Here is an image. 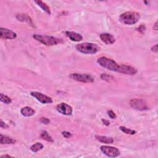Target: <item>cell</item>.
Returning <instances> with one entry per match:
<instances>
[{"mask_svg": "<svg viewBox=\"0 0 158 158\" xmlns=\"http://www.w3.org/2000/svg\"><path fill=\"white\" fill-rule=\"evenodd\" d=\"M33 38L36 40V41L43 43L46 46H54L58 44L64 43L63 39L54 37L48 35H40L38 34H34Z\"/></svg>", "mask_w": 158, "mask_h": 158, "instance_id": "1", "label": "cell"}, {"mask_svg": "<svg viewBox=\"0 0 158 158\" xmlns=\"http://www.w3.org/2000/svg\"><path fill=\"white\" fill-rule=\"evenodd\" d=\"M140 19V15L136 12H125L122 14L119 19L122 23L126 25H133L136 24Z\"/></svg>", "mask_w": 158, "mask_h": 158, "instance_id": "2", "label": "cell"}, {"mask_svg": "<svg viewBox=\"0 0 158 158\" xmlns=\"http://www.w3.org/2000/svg\"><path fill=\"white\" fill-rule=\"evenodd\" d=\"M76 49L79 52L87 54H95L100 51V47L96 44L88 42L78 44L76 46Z\"/></svg>", "mask_w": 158, "mask_h": 158, "instance_id": "3", "label": "cell"}, {"mask_svg": "<svg viewBox=\"0 0 158 158\" xmlns=\"http://www.w3.org/2000/svg\"><path fill=\"white\" fill-rule=\"evenodd\" d=\"M97 63L101 67L106 68L109 70L114 71L118 72L119 66L115 61L112 59L106 57H101L97 59Z\"/></svg>", "mask_w": 158, "mask_h": 158, "instance_id": "4", "label": "cell"}, {"mask_svg": "<svg viewBox=\"0 0 158 158\" xmlns=\"http://www.w3.org/2000/svg\"><path fill=\"white\" fill-rule=\"evenodd\" d=\"M70 78L73 79L74 81L83 82V83H93L94 81V78L89 75V74H78L74 73L70 75Z\"/></svg>", "mask_w": 158, "mask_h": 158, "instance_id": "5", "label": "cell"}, {"mask_svg": "<svg viewBox=\"0 0 158 158\" xmlns=\"http://www.w3.org/2000/svg\"><path fill=\"white\" fill-rule=\"evenodd\" d=\"M130 105L133 109L137 111H143L149 109L146 102L141 99H132L130 101Z\"/></svg>", "mask_w": 158, "mask_h": 158, "instance_id": "6", "label": "cell"}, {"mask_svg": "<svg viewBox=\"0 0 158 158\" xmlns=\"http://www.w3.org/2000/svg\"><path fill=\"white\" fill-rule=\"evenodd\" d=\"M100 149L104 154L109 157H117L121 154L120 150L115 147L110 146H101Z\"/></svg>", "mask_w": 158, "mask_h": 158, "instance_id": "7", "label": "cell"}, {"mask_svg": "<svg viewBox=\"0 0 158 158\" xmlns=\"http://www.w3.org/2000/svg\"><path fill=\"white\" fill-rule=\"evenodd\" d=\"M30 94L42 104H50L53 103L52 98L38 91H32Z\"/></svg>", "mask_w": 158, "mask_h": 158, "instance_id": "8", "label": "cell"}, {"mask_svg": "<svg viewBox=\"0 0 158 158\" xmlns=\"http://www.w3.org/2000/svg\"><path fill=\"white\" fill-rule=\"evenodd\" d=\"M56 109L57 112L65 115H70L73 112L72 108L65 103L59 104L56 107Z\"/></svg>", "mask_w": 158, "mask_h": 158, "instance_id": "9", "label": "cell"}, {"mask_svg": "<svg viewBox=\"0 0 158 158\" xmlns=\"http://www.w3.org/2000/svg\"><path fill=\"white\" fill-rule=\"evenodd\" d=\"M0 31H1V33H0V37H1V38L12 40L17 37V34L9 29L1 27Z\"/></svg>", "mask_w": 158, "mask_h": 158, "instance_id": "10", "label": "cell"}, {"mask_svg": "<svg viewBox=\"0 0 158 158\" xmlns=\"http://www.w3.org/2000/svg\"><path fill=\"white\" fill-rule=\"evenodd\" d=\"M118 72L125 75H133L137 73V70L133 67L123 64L119 66V69H118Z\"/></svg>", "mask_w": 158, "mask_h": 158, "instance_id": "11", "label": "cell"}, {"mask_svg": "<svg viewBox=\"0 0 158 158\" xmlns=\"http://www.w3.org/2000/svg\"><path fill=\"white\" fill-rule=\"evenodd\" d=\"M100 36L101 41L106 45H112L115 42L114 37L111 34L109 33H101L100 34Z\"/></svg>", "mask_w": 158, "mask_h": 158, "instance_id": "12", "label": "cell"}, {"mask_svg": "<svg viewBox=\"0 0 158 158\" xmlns=\"http://www.w3.org/2000/svg\"><path fill=\"white\" fill-rule=\"evenodd\" d=\"M66 36L71 41L78 42H81L83 40V36L78 33L70 31H66Z\"/></svg>", "mask_w": 158, "mask_h": 158, "instance_id": "13", "label": "cell"}, {"mask_svg": "<svg viewBox=\"0 0 158 158\" xmlns=\"http://www.w3.org/2000/svg\"><path fill=\"white\" fill-rule=\"evenodd\" d=\"M16 18L18 21L29 24L30 26L34 27L32 19L30 16L26 14H19L16 15Z\"/></svg>", "mask_w": 158, "mask_h": 158, "instance_id": "14", "label": "cell"}, {"mask_svg": "<svg viewBox=\"0 0 158 158\" xmlns=\"http://www.w3.org/2000/svg\"><path fill=\"white\" fill-rule=\"evenodd\" d=\"M16 140L12 138L3 135H0V143L2 145H11L14 144Z\"/></svg>", "mask_w": 158, "mask_h": 158, "instance_id": "15", "label": "cell"}, {"mask_svg": "<svg viewBox=\"0 0 158 158\" xmlns=\"http://www.w3.org/2000/svg\"><path fill=\"white\" fill-rule=\"evenodd\" d=\"M95 138L100 142L106 143V144H111L114 142V139L112 137H108V136H101V135H96Z\"/></svg>", "mask_w": 158, "mask_h": 158, "instance_id": "16", "label": "cell"}, {"mask_svg": "<svg viewBox=\"0 0 158 158\" xmlns=\"http://www.w3.org/2000/svg\"><path fill=\"white\" fill-rule=\"evenodd\" d=\"M21 112L23 116L31 117V116H33L35 114V111L32 108L26 106V107L22 108Z\"/></svg>", "mask_w": 158, "mask_h": 158, "instance_id": "17", "label": "cell"}, {"mask_svg": "<svg viewBox=\"0 0 158 158\" xmlns=\"http://www.w3.org/2000/svg\"><path fill=\"white\" fill-rule=\"evenodd\" d=\"M35 3L37 4V5L38 6L40 7L45 12H46L49 15H51V10H50V7L45 3H43V2L42 1H35Z\"/></svg>", "mask_w": 158, "mask_h": 158, "instance_id": "18", "label": "cell"}, {"mask_svg": "<svg viewBox=\"0 0 158 158\" xmlns=\"http://www.w3.org/2000/svg\"><path fill=\"white\" fill-rule=\"evenodd\" d=\"M43 148V145L40 143H36L33 144L30 147V150L33 153H36L39 151L42 150Z\"/></svg>", "mask_w": 158, "mask_h": 158, "instance_id": "19", "label": "cell"}, {"mask_svg": "<svg viewBox=\"0 0 158 158\" xmlns=\"http://www.w3.org/2000/svg\"><path fill=\"white\" fill-rule=\"evenodd\" d=\"M40 137L42 138V139L47 141V142H53L54 140L53 139V138L48 134V133L46 131H43L42 132Z\"/></svg>", "mask_w": 158, "mask_h": 158, "instance_id": "20", "label": "cell"}, {"mask_svg": "<svg viewBox=\"0 0 158 158\" xmlns=\"http://www.w3.org/2000/svg\"><path fill=\"white\" fill-rule=\"evenodd\" d=\"M119 129H120V130H121L122 132H123L125 133V134L133 135H135V134L136 133V132L135 130H133L128 129V128H127V127H123V126H121V127H119Z\"/></svg>", "mask_w": 158, "mask_h": 158, "instance_id": "21", "label": "cell"}, {"mask_svg": "<svg viewBox=\"0 0 158 158\" xmlns=\"http://www.w3.org/2000/svg\"><path fill=\"white\" fill-rule=\"evenodd\" d=\"M0 100H1V101L2 103L6 104V105H9L12 102L11 99L9 97H8V96L5 95L4 94H2V93L1 94V99H0Z\"/></svg>", "mask_w": 158, "mask_h": 158, "instance_id": "22", "label": "cell"}, {"mask_svg": "<svg viewBox=\"0 0 158 158\" xmlns=\"http://www.w3.org/2000/svg\"><path fill=\"white\" fill-rule=\"evenodd\" d=\"M101 78L102 79V80L107 81V82H111V81L114 80V78L112 76L109 75H108L106 74H101Z\"/></svg>", "mask_w": 158, "mask_h": 158, "instance_id": "23", "label": "cell"}, {"mask_svg": "<svg viewBox=\"0 0 158 158\" xmlns=\"http://www.w3.org/2000/svg\"><path fill=\"white\" fill-rule=\"evenodd\" d=\"M62 135L63 136L66 138H69L72 136V133L69 132H67V131H64V132H62Z\"/></svg>", "mask_w": 158, "mask_h": 158, "instance_id": "24", "label": "cell"}, {"mask_svg": "<svg viewBox=\"0 0 158 158\" xmlns=\"http://www.w3.org/2000/svg\"><path fill=\"white\" fill-rule=\"evenodd\" d=\"M40 122L44 124H50V121L46 117H42V118H40Z\"/></svg>", "mask_w": 158, "mask_h": 158, "instance_id": "25", "label": "cell"}, {"mask_svg": "<svg viewBox=\"0 0 158 158\" xmlns=\"http://www.w3.org/2000/svg\"><path fill=\"white\" fill-rule=\"evenodd\" d=\"M108 115L109 117L112 118V119H114V118H116V114L114 112V111H112V110H109L108 112Z\"/></svg>", "mask_w": 158, "mask_h": 158, "instance_id": "26", "label": "cell"}, {"mask_svg": "<svg viewBox=\"0 0 158 158\" xmlns=\"http://www.w3.org/2000/svg\"><path fill=\"white\" fill-rule=\"evenodd\" d=\"M145 29H146L145 26H143V25H142V26H140L139 27H138V28L137 29V30H138V32H139L143 33L145 32Z\"/></svg>", "mask_w": 158, "mask_h": 158, "instance_id": "27", "label": "cell"}, {"mask_svg": "<svg viewBox=\"0 0 158 158\" xmlns=\"http://www.w3.org/2000/svg\"><path fill=\"white\" fill-rule=\"evenodd\" d=\"M0 127L3 129H7L9 127V126L6 123H5L2 120H1V121H0Z\"/></svg>", "mask_w": 158, "mask_h": 158, "instance_id": "28", "label": "cell"}, {"mask_svg": "<svg viewBox=\"0 0 158 158\" xmlns=\"http://www.w3.org/2000/svg\"><path fill=\"white\" fill-rule=\"evenodd\" d=\"M151 51H153L154 53H157L158 49H157V45H155L151 48Z\"/></svg>", "mask_w": 158, "mask_h": 158, "instance_id": "29", "label": "cell"}, {"mask_svg": "<svg viewBox=\"0 0 158 158\" xmlns=\"http://www.w3.org/2000/svg\"><path fill=\"white\" fill-rule=\"evenodd\" d=\"M102 121V122H103V123L105 125H106V126H109V125H110V122L109 121H108V120H106V119H103L101 120Z\"/></svg>", "mask_w": 158, "mask_h": 158, "instance_id": "30", "label": "cell"}, {"mask_svg": "<svg viewBox=\"0 0 158 158\" xmlns=\"http://www.w3.org/2000/svg\"><path fill=\"white\" fill-rule=\"evenodd\" d=\"M153 29L155 30H157V22H156L153 26Z\"/></svg>", "mask_w": 158, "mask_h": 158, "instance_id": "31", "label": "cell"}, {"mask_svg": "<svg viewBox=\"0 0 158 158\" xmlns=\"http://www.w3.org/2000/svg\"><path fill=\"white\" fill-rule=\"evenodd\" d=\"M1 157H2V158H4V157H12V156H9V155H8V154H5V155L2 156Z\"/></svg>", "mask_w": 158, "mask_h": 158, "instance_id": "32", "label": "cell"}]
</instances>
